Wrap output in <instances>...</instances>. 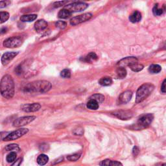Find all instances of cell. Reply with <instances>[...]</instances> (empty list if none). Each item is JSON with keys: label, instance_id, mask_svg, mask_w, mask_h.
<instances>
[{"label": "cell", "instance_id": "obj_1", "mask_svg": "<svg viewBox=\"0 0 166 166\" xmlns=\"http://www.w3.org/2000/svg\"><path fill=\"white\" fill-rule=\"evenodd\" d=\"M0 92L3 97L11 99L14 95V82L12 77L4 75L0 81Z\"/></svg>", "mask_w": 166, "mask_h": 166}, {"label": "cell", "instance_id": "obj_2", "mask_svg": "<svg viewBox=\"0 0 166 166\" xmlns=\"http://www.w3.org/2000/svg\"><path fill=\"white\" fill-rule=\"evenodd\" d=\"M51 88V83L47 81H37L31 82L24 88V92L27 93H44L49 91Z\"/></svg>", "mask_w": 166, "mask_h": 166}, {"label": "cell", "instance_id": "obj_3", "mask_svg": "<svg viewBox=\"0 0 166 166\" xmlns=\"http://www.w3.org/2000/svg\"><path fill=\"white\" fill-rule=\"evenodd\" d=\"M154 89V86L151 83H145L140 86L136 92V103H139L147 99Z\"/></svg>", "mask_w": 166, "mask_h": 166}, {"label": "cell", "instance_id": "obj_4", "mask_svg": "<svg viewBox=\"0 0 166 166\" xmlns=\"http://www.w3.org/2000/svg\"><path fill=\"white\" fill-rule=\"evenodd\" d=\"M154 116L152 114H147L140 117L137 122L133 125V128L142 130L148 127L151 124Z\"/></svg>", "mask_w": 166, "mask_h": 166}, {"label": "cell", "instance_id": "obj_5", "mask_svg": "<svg viewBox=\"0 0 166 166\" xmlns=\"http://www.w3.org/2000/svg\"><path fill=\"white\" fill-rule=\"evenodd\" d=\"M23 43V39L20 36H13L3 42V46L7 48H14L20 47Z\"/></svg>", "mask_w": 166, "mask_h": 166}, {"label": "cell", "instance_id": "obj_6", "mask_svg": "<svg viewBox=\"0 0 166 166\" xmlns=\"http://www.w3.org/2000/svg\"><path fill=\"white\" fill-rule=\"evenodd\" d=\"M88 7V5L84 2H74L66 5L64 9L70 11L71 13L74 12H81L85 10Z\"/></svg>", "mask_w": 166, "mask_h": 166}, {"label": "cell", "instance_id": "obj_7", "mask_svg": "<svg viewBox=\"0 0 166 166\" xmlns=\"http://www.w3.org/2000/svg\"><path fill=\"white\" fill-rule=\"evenodd\" d=\"M29 131V130L27 128H20L16 130V131H14L12 132H10L7 134V136L5 137L3 139V141L5 142H9V141H12V140H15L17 139L22 136H23V135L26 134Z\"/></svg>", "mask_w": 166, "mask_h": 166}, {"label": "cell", "instance_id": "obj_8", "mask_svg": "<svg viewBox=\"0 0 166 166\" xmlns=\"http://www.w3.org/2000/svg\"><path fill=\"white\" fill-rule=\"evenodd\" d=\"M92 17V14L91 13H85L71 18L70 21V22L71 25L75 26L78 24L86 22V21L89 20Z\"/></svg>", "mask_w": 166, "mask_h": 166}, {"label": "cell", "instance_id": "obj_9", "mask_svg": "<svg viewBox=\"0 0 166 166\" xmlns=\"http://www.w3.org/2000/svg\"><path fill=\"white\" fill-rule=\"evenodd\" d=\"M36 119L35 116H24L20 117L14 120L13 122V126L15 127H20L28 125L33 121Z\"/></svg>", "mask_w": 166, "mask_h": 166}, {"label": "cell", "instance_id": "obj_10", "mask_svg": "<svg viewBox=\"0 0 166 166\" xmlns=\"http://www.w3.org/2000/svg\"><path fill=\"white\" fill-rule=\"evenodd\" d=\"M40 108L41 105L39 103L23 104L21 106V110L26 112H34L39 110Z\"/></svg>", "mask_w": 166, "mask_h": 166}, {"label": "cell", "instance_id": "obj_11", "mask_svg": "<svg viewBox=\"0 0 166 166\" xmlns=\"http://www.w3.org/2000/svg\"><path fill=\"white\" fill-rule=\"evenodd\" d=\"M138 62V59L136 58V57L134 56H131V57H127V58H125L120 61L118 62L117 65L119 66V67H125V66H130L131 65L134 64V63H137Z\"/></svg>", "mask_w": 166, "mask_h": 166}, {"label": "cell", "instance_id": "obj_12", "mask_svg": "<svg viewBox=\"0 0 166 166\" xmlns=\"http://www.w3.org/2000/svg\"><path fill=\"white\" fill-rule=\"evenodd\" d=\"M18 52H7L2 56V63L3 65L6 66L16 56H17Z\"/></svg>", "mask_w": 166, "mask_h": 166}, {"label": "cell", "instance_id": "obj_13", "mask_svg": "<svg viewBox=\"0 0 166 166\" xmlns=\"http://www.w3.org/2000/svg\"><path fill=\"white\" fill-rule=\"evenodd\" d=\"M113 115L121 120H128L133 116V114L131 111H117L113 113Z\"/></svg>", "mask_w": 166, "mask_h": 166}, {"label": "cell", "instance_id": "obj_14", "mask_svg": "<svg viewBox=\"0 0 166 166\" xmlns=\"http://www.w3.org/2000/svg\"><path fill=\"white\" fill-rule=\"evenodd\" d=\"M132 96V92L127 90L123 92L119 97V101L121 104H126L131 101Z\"/></svg>", "mask_w": 166, "mask_h": 166}, {"label": "cell", "instance_id": "obj_15", "mask_svg": "<svg viewBox=\"0 0 166 166\" xmlns=\"http://www.w3.org/2000/svg\"><path fill=\"white\" fill-rule=\"evenodd\" d=\"M48 23L44 20H39L34 23V29L36 31L40 33L48 27Z\"/></svg>", "mask_w": 166, "mask_h": 166}, {"label": "cell", "instance_id": "obj_16", "mask_svg": "<svg viewBox=\"0 0 166 166\" xmlns=\"http://www.w3.org/2000/svg\"><path fill=\"white\" fill-rule=\"evenodd\" d=\"M129 20L132 23H138L142 20V14L139 11H135L130 16Z\"/></svg>", "mask_w": 166, "mask_h": 166}, {"label": "cell", "instance_id": "obj_17", "mask_svg": "<svg viewBox=\"0 0 166 166\" xmlns=\"http://www.w3.org/2000/svg\"><path fill=\"white\" fill-rule=\"evenodd\" d=\"M37 18V15L36 14H27L23 15L20 18V20L23 22H31L35 20Z\"/></svg>", "mask_w": 166, "mask_h": 166}, {"label": "cell", "instance_id": "obj_18", "mask_svg": "<svg viewBox=\"0 0 166 166\" xmlns=\"http://www.w3.org/2000/svg\"><path fill=\"white\" fill-rule=\"evenodd\" d=\"M48 161H49L48 157L44 154H42L39 155L38 158H37V163L40 165H42V166L45 165L48 162Z\"/></svg>", "mask_w": 166, "mask_h": 166}, {"label": "cell", "instance_id": "obj_19", "mask_svg": "<svg viewBox=\"0 0 166 166\" xmlns=\"http://www.w3.org/2000/svg\"><path fill=\"white\" fill-rule=\"evenodd\" d=\"M116 74L119 79H123L127 76V70L125 67H118L116 70Z\"/></svg>", "mask_w": 166, "mask_h": 166}, {"label": "cell", "instance_id": "obj_20", "mask_svg": "<svg viewBox=\"0 0 166 166\" xmlns=\"http://www.w3.org/2000/svg\"><path fill=\"white\" fill-rule=\"evenodd\" d=\"M86 106L88 109H90V110H97V109L99 108V103L97 101L92 99H90V101L87 103Z\"/></svg>", "mask_w": 166, "mask_h": 166}, {"label": "cell", "instance_id": "obj_21", "mask_svg": "<svg viewBox=\"0 0 166 166\" xmlns=\"http://www.w3.org/2000/svg\"><path fill=\"white\" fill-rule=\"evenodd\" d=\"M99 83L101 86H110L112 85V80L110 77H103L99 81Z\"/></svg>", "mask_w": 166, "mask_h": 166}, {"label": "cell", "instance_id": "obj_22", "mask_svg": "<svg viewBox=\"0 0 166 166\" xmlns=\"http://www.w3.org/2000/svg\"><path fill=\"white\" fill-rule=\"evenodd\" d=\"M71 15V13L70 11H68V10L65 9H63L60 10L59 12L58 16L59 18L62 19H66L67 18H69Z\"/></svg>", "mask_w": 166, "mask_h": 166}, {"label": "cell", "instance_id": "obj_23", "mask_svg": "<svg viewBox=\"0 0 166 166\" xmlns=\"http://www.w3.org/2000/svg\"><path fill=\"white\" fill-rule=\"evenodd\" d=\"M162 70V67L158 64H152L149 67V71L151 74H158Z\"/></svg>", "mask_w": 166, "mask_h": 166}, {"label": "cell", "instance_id": "obj_24", "mask_svg": "<svg viewBox=\"0 0 166 166\" xmlns=\"http://www.w3.org/2000/svg\"><path fill=\"white\" fill-rule=\"evenodd\" d=\"M97 59H98V56L95 53H90L85 56L84 60L87 62H92L93 61L97 60Z\"/></svg>", "mask_w": 166, "mask_h": 166}, {"label": "cell", "instance_id": "obj_25", "mask_svg": "<svg viewBox=\"0 0 166 166\" xmlns=\"http://www.w3.org/2000/svg\"><path fill=\"white\" fill-rule=\"evenodd\" d=\"M90 99L97 101L98 103H101L105 100V97L101 94H99V93H96V94L92 96Z\"/></svg>", "mask_w": 166, "mask_h": 166}, {"label": "cell", "instance_id": "obj_26", "mask_svg": "<svg viewBox=\"0 0 166 166\" xmlns=\"http://www.w3.org/2000/svg\"><path fill=\"white\" fill-rule=\"evenodd\" d=\"M20 149L18 146V145L17 144H10L5 147V150H6L7 151H12V152L19 151Z\"/></svg>", "mask_w": 166, "mask_h": 166}, {"label": "cell", "instance_id": "obj_27", "mask_svg": "<svg viewBox=\"0 0 166 166\" xmlns=\"http://www.w3.org/2000/svg\"><path fill=\"white\" fill-rule=\"evenodd\" d=\"M9 14L7 12L1 11L0 12V23H5L9 20Z\"/></svg>", "mask_w": 166, "mask_h": 166}, {"label": "cell", "instance_id": "obj_28", "mask_svg": "<svg viewBox=\"0 0 166 166\" xmlns=\"http://www.w3.org/2000/svg\"><path fill=\"white\" fill-rule=\"evenodd\" d=\"M129 67H131V69L133 71H135V72L140 71H142L143 69V66L142 64H138V62H137V63H134V64L131 65Z\"/></svg>", "mask_w": 166, "mask_h": 166}, {"label": "cell", "instance_id": "obj_29", "mask_svg": "<svg viewBox=\"0 0 166 166\" xmlns=\"http://www.w3.org/2000/svg\"><path fill=\"white\" fill-rule=\"evenodd\" d=\"M81 156V153H75L74 154L67 156V159L69 161H71V162H75V161L78 160L80 158Z\"/></svg>", "mask_w": 166, "mask_h": 166}, {"label": "cell", "instance_id": "obj_30", "mask_svg": "<svg viewBox=\"0 0 166 166\" xmlns=\"http://www.w3.org/2000/svg\"><path fill=\"white\" fill-rule=\"evenodd\" d=\"M16 158V153L15 152H10L7 156V161L9 163L14 162Z\"/></svg>", "mask_w": 166, "mask_h": 166}, {"label": "cell", "instance_id": "obj_31", "mask_svg": "<svg viewBox=\"0 0 166 166\" xmlns=\"http://www.w3.org/2000/svg\"><path fill=\"white\" fill-rule=\"evenodd\" d=\"M153 13L156 16H161L163 14L164 10L162 9H160L158 7V5L157 4V5H155V6L154 7V8L153 9Z\"/></svg>", "mask_w": 166, "mask_h": 166}, {"label": "cell", "instance_id": "obj_32", "mask_svg": "<svg viewBox=\"0 0 166 166\" xmlns=\"http://www.w3.org/2000/svg\"><path fill=\"white\" fill-rule=\"evenodd\" d=\"M60 76L64 79H68L71 77V71L68 69H64L60 72Z\"/></svg>", "mask_w": 166, "mask_h": 166}, {"label": "cell", "instance_id": "obj_33", "mask_svg": "<svg viewBox=\"0 0 166 166\" xmlns=\"http://www.w3.org/2000/svg\"><path fill=\"white\" fill-rule=\"evenodd\" d=\"M67 25L66 22H64V21H58L55 23V26L57 28H59L60 29H64L66 28Z\"/></svg>", "mask_w": 166, "mask_h": 166}, {"label": "cell", "instance_id": "obj_34", "mask_svg": "<svg viewBox=\"0 0 166 166\" xmlns=\"http://www.w3.org/2000/svg\"><path fill=\"white\" fill-rule=\"evenodd\" d=\"M74 134L76 136H82L84 134V129L81 127H78L74 130Z\"/></svg>", "mask_w": 166, "mask_h": 166}, {"label": "cell", "instance_id": "obj_35", "mask_svg": "<svg viewBox=\"0 0 166 166\" xmlns=\"http://www.w3.org/2000/svg\"><path fill=\"white\" fill-rule=\"evenodd\" d=\"M67 3V1H60V2H55L53 5L55 8H59L62 6H64Z\"/></svg>", "mask_w": 166, "mask_h": 166}, {"label": "cell", "instance_id": "obj_36", "mask_svg": "<svg viewBox=\"0 0 166 166\" xmlns=\"http://www.w3.org/2000/svg\"><path fill=\"white\" fill-rule=\"evenodd\" d=\"M110 162H111V160L108 159L103 160L100 163V166H110Z\"/></svg>", "mask_w": 166, "mask_h": 166}, {"label": "cell", "instance_id": "obj_37", "mask_svg": "<svg viewBox=\"0 0 166 166\" xmlns=\"http://www.w3.org/2000/svg\"><path fill=\"white\" fill-rule=\"evenodd\" d=\"M139 153V149L137 146H134L132 149V154L134 157H137L138 154Z\"/></svg>", "mask_w": 166, "mask_h": 166}, {"label": "cell", "instance_id": "obj_38", "mask_svg": "<svg viewBox=\"0 0 166 166\" xmlns=\"http://www.w3.org/2000/svg\"><path fill=\"white\" fill-rule=\"evenodd\" d=\"M22 162V158H18L17 160L14 161V162L12 164L11 166H20Z\"/></svg>", "mask_w": 166, "mask_h": 166}, {"label": "cell", "instance_id": "obj_39", "mask_svg": "<svg viewBox=\"0 0 166 166\" xmlns=\"http://www.w3.org/2000/svg\"><path fill=\"white\" fill-rule=\"evenodd\" d=\"M110 166H123V165L121 162H117V161H112L111 160Z\"/></svg>", "mask_w": 166, "mask_h": 166}, {"label": "cell", "instance_id": "obj_40", "mask_svg": "<svg viewBox=\"0 0 166 166\" xmlns=\"http://www.w3.org/2000/svg\"><path fill=\"white\" fill-rule=\"evenodd\" d=\"M8 2L7 1H1L0 2V9L6 7L8 5Z\"/></svg>", "mask_w": 166, "mask_h": 166}, {"label": "cell", "instance_id": "obj_41", "mask_svg": "<svg viewBox=\"0 0 166 166\" xmlns=\"http://www.w3.org/2000/svg\"><path fill=\"white\" fill-rule=\"evenodd\" d=\"M165 79L164 81V82H162V86H161V91H162V92L163 93H165Z\"/></svg>", "mask_w": 166, "mask_h": 166}, {"label": "cell", "instance_id": "obj_42", "mask_svg": "<svg viewBox=\"0 0 166 166\" xmlns=\"http://www.w3.org/2000/svg\"><path fill=\"white\" fill-rule=\"evenodd\" d=\"M6 134H7L6 132H0V141H1V140H3L4 138L7 136Z\"/></svg>", "mask_w": 166, "mask_h": 166}, {"label": "cell", "instance_id": "obj_43", "mask_svg": "<svg viewBox=\"0 0 166 166\" xmlns=\"http://www.w3.org/2000/svg\"><path fill=\"white\" fill-rule=\"evenodd\" d=\"M62 160H63V157H60V158H59L58 159V161H57V160H55V163L53 164V165L58 164V163H59V162H61Z\"/></svg>", "mask_w": 166, "mask_h": 166}, {"label": "cell", "instance_id": "obj_44", "mask_svg": "<svg viewBox=\"0 0 166 166\" xmlns=\"http://www.w3.org/2000/svg\"><path fill=\"white\" fill-rule=\"evenodd\" d=\"M6 31H7V29L6 28H2L0 29V33H6Z\"/></svg>", "mask_w": 166, "mask_h": 166}, {"label": "cell", "instance_id": "obj_45", "mask_svg": "<svg viewBox=\"0 0 166 166\" xmlns=\"http://www.w3.org/2000/svg\"><path fill=\"white\" fill-rule=\"evenodd\" d=\"M162 166H166V164H164Z\"/></svg>", "mask_w": 166, "mask_h": 166}]
</instances>
